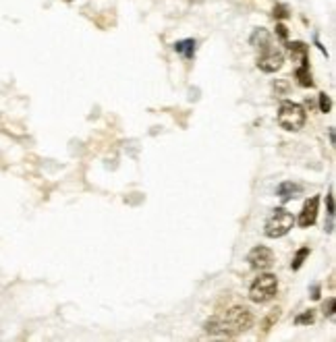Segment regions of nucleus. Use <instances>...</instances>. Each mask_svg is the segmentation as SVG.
<instances>
[{"instance_id": "f257e3e1", "label": "nucleus", "mask_w": 336, "mask_h": 342, "mask_svg": "<svg viewBox=\"0 0 336 342\" xmlns=\"http://www.w3.org/2000/svg\"><path fill=\"white\" fill-rule=\"evenodd\" d=\"M251 324H253V315L247 307H233L210 317L205 322V332L214 336H237L249 330Z\"/></svg>"}, {"instance_id": "f03ea898", "label": "nucleus", "mask_w": 336, "mask_h": 342, "mask_svg": "<svg viewBox=\"0 0 336 342\" xmlns=\"http://www.w3.org/2000/svg\"><path fill=\"white\" fill-rule=\"evenodd\" d=\"M307 114L303 110V106H299L295 102H282L280 110H278V125L286 131H299L305 125Z\"/></svg>"}, {"instance_id": "7ed1b4c3", "label": "nucleus", "mask_w": 336, "mask_h": 342, "mask_svg": "<svg viewBox=\"0 0 336 342\" xmlns=\"http://www.w3.org/2000/svg\"><path fill=\"white\" fill-rule=\"evenodd\" d=\"M293 224H295V218H293L291 211L284 209V207H276L272 211V216L266 220L264 232H266V237L278 239V237H284V234L293 228Z\"/></svg>"}, {"instance_id": "20e7f679", "label": "nucleus", "mask_w": 336, "mask_h": 342, "mask_svg": "<svg viewBox=\"0 0 336 342\" xmlns=\"http://www.w3.org/2000/svg\"><path fill=\"white\" fill-rule=\"evenodd\" d=\"M278 292V278L274 274H262L249 288V299L253 303H268Z\"/></svg>"}, {"instance_id": "39448f33", "label": "nucleus", "mask_w": 336, "mask_h": 342, "mask_svg": "<svg viewBox=\"0 0 336 342\" xmlns=\"http://www.w3.org/2000/svg\"><path fill=\"white\" fill-rule=\"evenodd\" d=\"M247 262H249V266H251L253 270H266V268H270V266H272L274 255H272V251L268 249V247L260 245V247H256V249H251V251H249Z\"/></svg>"}, {"instance_id": "423d86ee", "label": "nucleus", "mask_w": 336, "mask_h": 342, "mask_svg": "<svg viewBox=\"0 0 336 342\" xmlns=\"http://www.w3.org/2000/svg\"><path fill=\"white\" fill-rule=\"evenodd\" d=\"M282 63H284L282 52L272 50V48L264 50V54L258 58V67L264 70V73H276V70L282 67Z\"/></svg>"}, {"instance_id": "0eeeda50", "label": "nucleus", "mask_w": 336, "mask_h": 342, "mask_svg": "<svg viewBox=\"0 0 336 342\" xmlns=\"http://www.w3.org/2000/svg\"><path fill=\"white\" fill-rule=\"evenodd\" d=\"M318 205H320V197H311V199H307V202H305L303 209H301V214H299V220H297L301 228H307V226H311V224L316 222Z\"/></svg>"}, {"instance_id": "6e6552de", "label": "nucleus", "mask_w": 336, "mask_h": 342, "mask_svg": "<svg viewBox=\"0 0 336 342\" xmlns=\"http://www.w3.org/2000/svg\"><path fill=\"white\" fill-rule=\"evenodd\" d=\"M288 48V52H291V58L295 63H299V67H303V65H307V54H309V50H307V46L303 44V42H291L286 46Z\"/></svg>"}, {"instance_id": "1a4fd4ad", "label": "nucleus", "mask_w": 336, "mask_h": 342, "mask_svg": "<svg viewBox=\"0 0 336 342\" xmlns=\"http://www.w3.org/2000/svg\"><path fill=\"white\" fill-rule=\"evenodd\" d=\"M301 193V185H297V183H293V181H284V183H280L276 187V195L280 197V199H293V197H297Z\"/></svg>"}, {"instance_id": "9d476101", "label": "nucleus", "mask_w": 336, "mask_h": 342, "mask_svg": "<svg viewBox=\"0 0 336 342\" xmlns=\"http://www.w3.org/2000/svg\"><path fill=\"white\" fill-rule=\"evenodd\" d=\"M249 42H251V46H256V48L268 50V48H270V42H272V38H270V33H268V31L260 27V29H256V31L251 33Z\"/></svg>"}, {"instance_id": "9b49d317", "label": "nucleus", "mask_w": 336, "mask_h": 342, "mask_svg": "<svg viewBox=\"0 0 336 342\" xmlns=\"http://www.w3.org/2000/svg\"><path fill=\"white\" fill-rule=\"evenodd\" d=\"M195 46H198L195 40H181V42L175 44V52H179L181 56H185L189 61V58L195 56Z\"/></svg>"}, {"instance_id": "f8f14e48", "label": "nucleus", "mask_w": 336, "mask_h": 342, "mask_svg": "<svg viewBox=\"0 0 336 342\" xmlns=\"http://www.w3.org/2000/svg\"><path fill=\"white\" fill-rule=\"evenodd\" d=\"M295 77H297V81H299L301 87H314V79H311V73H309L307 65L299 67V68L295 70Z\"/></svg>"}, {"instance_id": "ddd939ff", "label": "nucleus", "mask_w": 336, "mask_h": 342, "mask_svg": "<svg viewBox=\"0 0 336 342\" xmlns=\"http://www.w3.org/2000/svg\"><path fill=\"white\" fill-rule=\"evenodd\" d=\"M307 255H309V247H303V249H299L297 255H295V259H293V264H291V268H293V270H299L301 266H303V262H305Z\"/></svg>"}, {"instance_id": "4468645a", "label": "nucleus", "mask_w": 336, "mask_h": 342, "mask_svg": "<svg viewBox=\"0 0 336 342\" xmlns=\"http://www.w3.org/2000/svg\"><path fill=\"white\" fill-rule=\"evenodd\" d=\"M314 322H316V313L311 311V309L295 317V324H299V326H303V324H314Z\"/></svg>"}, {"instance_id": "2eb2a0df", "label": "nucleus", "mask_w": 336, "mask_h": 342, "mask_svg": "<svg viewBox=\"0 0 336 342\" xmlns=\"http://www.w3.org/2000/svg\"><path fill=\"white\" fill-rule=\"evenodd\" d=\"M330 108H332V102H330V98L326 96V93H320V110L322 112H330Z\"/></svg>"}, {"instance_id": "dca6fc26", "label": "nucleus", "mask_w": 336, "mask_h": 342, "mask_svg": "<svg viewBox=\"0 0 336 342\" xmlns=\"http://www.w3.org/2000/svg\"><path fill=\"white\" fill-rule=\"evenodd\" d=\"M324 315L330 317V320L334 317V299H328V303L324 305Z\"/></svg>"}, {"instance_id": "f3484780", "label": "nucleus", "mask_w": 336, "mask_h": 342, "mask_svg": "<svg viewBox=\"0 0 336 342\" xmlns=\"http://www.w3.org/2000/svg\"><path fill=\"white\" fill-rule=\"evenodd\" d=\"M274 17H278V19H286V17H288V13H286V6H282V4L274 6Z\"/></svg>"}, {"instance_id": "a211bd4d", "label": "nucleus", "mask_w": 336, "mask_h": 342, "mask_svg": "<svg viewBox=\"0 0 336 342\" xmlns=\"http://www.w3.org/2000/svg\"><path fill=\"white\" fill-rule=\"evenodd\" d=\"M326 199H328V216H330V218H334V193L330 191Z\"/></svg>"}, {"instance_id": "6ab92c4d", "label": "nucleus", "mask_w": 336, "mask_h": 342, "mask_svg": "<svg viewBox=\"0 0 336 342\" xmlns=\"http://www.w3.org/2000/svg\"><path fill=\"white\" fill-rule=\"evenodd\" d=\"M276 33H278V38H280L282 42L286 40V27L284 25H276Z\"/></svg>"}, {"instance_id": "aec40b11", "label": "nucleus", "mask_w": 336, "mask_h": 342, "mask_svg": "<svg viewBox=\"0 0 336 342\" xmlns=\"http://www.w3.org/2000/svg\"><path fill=\"white\" fill-rule=\"evenodd\" d=\"M311 299H320V286L311 288Z\"/></svg>"}]
</instances>
